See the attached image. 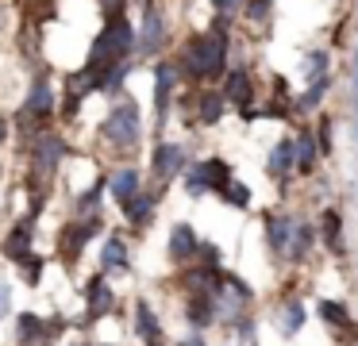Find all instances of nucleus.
Returning a JSON list of instances; mask_svg holds the SVG:
<instances>
[{
	"label": "nucleus",
	"mask_w": 358,
	"mask_h": 346,
	"mask_svg": "<svg viewBox=\"0 0 358 346\" xmlns=\"http://www.w3.org/2000/svg\"><path fill=\"white\" fill-rule=\"evenodd\" d=\"M304 323H308V312H304V304L296 296H289L285 304H281V312H278V331L285 338H293L296 331L304 327Z\"/></svg>",
	"instance_id": "nucleus-17"
},
{
	"label": "nucleus",
	"mask_w": 358,
	"mask_h": 346,
	"mask_svg": "<svg viewBox=\"0 0 358 346\" xmlns=\"http://www.w3.org/2000/svg\"><path fill=\"white\" fill-rule=\"evenodd\" d=\"M181 346H204V343H201V338H185Z\"/></svg>",
	"instance_id": "nucleus-35"
},
{
	"label": "nucleus",
	"mask_w": 358,
	"mask_h": 346,
	"mask_svg": "<svg viewBox=\"0 0 358 346\" xmlns=\"http://www.w3.org/2000/svg\"><path fill=\"white\" fill-rule=\"evenodd\" d=\"M231 181H235V173H231V166H227L224 158H204V161H196V166L185 173V189H189V196H204V192H224Z\"/></svg>",
	"instance_id": "nucleus-5"
},
{
	"label": "nucleus",
	"mask_w": 358,
	"mask_h": 346,
	"mask_svg": "<svg viewBox=\"0 0 358 346\" xmlns=\"http://www.w3.org/2000/svg\"><path fill=\"white\" fill-rule=\"evenodd\" d=\"M108 308H112V289L101 281V277H93V281H89V312L104 315Z\"/></svg>",
	"instance_id": "nucleus-26"
},
{
	"label": "nucleus",
	"mask_w": 358,
	"mask_h": 346,
	"mask_svg": "<svg viewBox=\"0 0 358 346\" xmlns=\"http://www.w3.org/2000/svg\"><path fill=\"white\" fill-rule=\"evenodd\" d=\"M312 138H316V150H320V154H331V150H335L331 120H327V115H320V120H316V131H312Z\"/></svg>",
	"instance_id": "nucleus-30"
},
{
	"label": "nucleus",
	"mask_w": 358,
	"mask_h": 346,
	"mask_svg": "<svg viewBox=\"0 0 358 346\" xmlns=\"http://www.w3.org/2000/svg\"><path fill=\"white\" fill-rule=\"evenodd\" d=\"M316 238H320V243H324L331 254H343V250H347L339 208H324V212H320V219H316Z\"/></svg>",
	"instance_id": "nucleus-8"
},
{
	"label": "nucleus",
	"mask_w": 358,
	"mask_h": 346,
	"mask_svg": "<svg viewBox=\"0 0 358 346\" xmlns=\"http://www.w3.org/2000/svg\"><path fill=\"white\" fill-rule=\"evenodd\" d=\"M224 92H204L201 96V108H196V115H201V123H216L220 115H224Z\"/></svg>",
	"instance_id": "nucleus-27"
},
{
	"label": "nucleus",
	"mask_w": 358,
	"mask_h": 346,
	"mask_svg": "<svg viewBox=\"0 0 358 346\" xmlns=\"http://www.w3.org/2000/svg\"><path fill=\"white\" fill-rule=\"evenodd\" d=\"M224 100L235 108H243V115L250 112V100H255V85H250V69H227V81H224Z\"/></svg>",
	"instance_id": "nucleus-7"
},
{
	"label": "nucleus",
	"mask_w": 358,
	"mask_h": 346,
	"mask_svg": "<svg viewBox=\"0 0 358 346\" xmlns=\"http://www.w3.org/2000/svg\"><path fill=\"white\" fill-rule=\"evenodd\" d=\"M150 166H155V177H158V181H170V177H178L181 169H185V150H181L178 143H158Z\"/></svg>",
	"instance_id": "nucleus-9"
},
{
	"label": "nucleus",
	"mask_w": 358,
	"mask_h": 346,
	"mask_svg": "<svg viewBox=\"0 0 358 346\" xmlns=\"http://www.w3.org/2000/svg\"><path fill=\"white\" fill-rule=\"evenodd\" d=\"M224 66H227V35L216 23V31L196 35L185 46V73L196 77V81H212V77L224 73Z\"/></svg>",
	"instance_id": "nucleus-1"
},
{
	"label": "nucleus",
	"mask_w": 358,
	"mask_h": 346,
	"mask_svg": "<svg viewBox=\"0 0 358 346\" xmlns=\"http://www.w3.org/2000/svg\"><path fill=\"white\" fill-rule=\"evenodd\" d=\"M212 319H220L216 292H189V323L193 327H208Z\"/></svg>",
	"instance_id": "nucleus-15"
},
{
	"label": "nucleus",
	"mask_w": 358,
	"mask_h": 346,
	"mask_svg": "<svg viewBox=\"0 0 358 346\" xmlns=\"http://www.w3.org/2000/svg\"><path fill=\"white\" fill-rule=\"evenodd\" d=\"M96 227H101V219H85V223H78V227L66 231V238H62L66 254H70V258H78V250H81V246H85L93 235H96Z\"/></svg>",
	"instance_id": "nucleus-19"
},
{
	"label": "nucleus",
	"mask_w": 358,
	"mask_h": 346,
	"mask_svg": "<svg viewBox=\"0 0 358 346\" xmlns=\"http://www.w3.org/2000/svg\"><path fill=\"white\" fill-rule=\"evenodd\" d=\"M196 250H201V238H196V231L189 227V223H173L170 227V258L173 261H193Z\"/></svg>",
	"instance_id": "nucleus-10"
},
{
	"label": "nucleus",
	"mask_w": 358,
	"mask_h": 346,
	"mask_svg": "<svg viewBox=\"0 0 358 346\" xmlns=\"http://www.w3.org/2000/svg\"><path fill=\"white\" fill-rule=\"evenodd\" d=\"M50 104H55V96H50V85L47 77H39L31 89V96H27V115H35V120H43V115L50 112Z\"/></svg>",
	"instance_id": "nucleus-20"
},
{
	"label": "nucleus",
	"mask_w": 358,
	"mask_h": 346,
	"mask_svg": "<svg viewBox=\"0 0 358 346\" xmlns=\"http://www.w3.org/2000/svg\"><path fill=\"white\" fill-rule=\"evenodd\" d=\"M173 85H178V66L162 62V66L155 69V108H158V123L166 120V108H170V92H173Z\"/></svg>",
	"instance_id": "nucleus-11"
},
{
	"label": "nucleus",
	"mask_w": 358,
	"mask_h": 346,
	"mask_svg": "<svg viewBox=\"0 0 358 346\" xmlns=\"http://www.w3.org/2000/svg\"><path fill=\"white\" fill-rule=\"evenodd\" d=\"M150 212H155V196H147V192H135V196L124 204V215L131 223H147Z\"/></svg>",
	"instance_id": "nucleus-25"
},
{
	"label": "nucleus",
	"mask_w": 358,
	"mask_h": 346,
	"mask_svg": "<svg viewBox=\"0 0 358 346\" xmlns=\"http://www.w3.org/2000/svg\"><path fill=\"white\" fill-rule=\"evenodd\" d=\"M27 246H31V227H27V223H20V227L4 238V254H8V258H16V261H24V258H31V254H27Z\"/></svg>",
	"instance_id": "nucleus-22"
},
{
	"label": "nucleus",
	"mask_w": 358,
	"mask_h": 346,
	"mask_svg": "<svg viewBox=\"0 0 358 346\" xmlns=\"http://www.w3.org/2000/svg\"><path fill=\"white\" fill-rule=\"evenodd\" d=\"M135 192H139V173H135L131 166H127V169H120V173L112 177V196H116L120 204H127V200H131Z\"/></svg>",
	"instance_id": "nucleus-21"
},
{
	"label": "nucleus",
	"mask_w": 358,
	"mask_h": 346,
	"mask_svg": "<svg viewBox=\"0 0 358 346\" xmlns=\"http://www.w3.org/2000/svg\"><path fill=\"white\" fill-rule=\"evenodd\" d=\"M235 4H239V0H212V8H216V12H231Z\"/></svg>",
	"instance_id": "nucleus-32"
},
{
	"label": "nucleus",
	"mask_w": 358,
	"mask_h": 346,
	"mask_svg": "<svg viewBox=\"0 0 358 346\" xmlns=\"http://www.w3.org/2000/svg\"><path fill=\"white\" fill-rule=\"evenodd\" d=\"M355 138H358V123H355Z\"/></svg>",
	"instance_id": "nucleus-37"
},
{
	"label": "nucleus",
	"mask_w": 358,
	"mask_h": 346,
	"mask_svg": "<svg viewBox=\"0 0 358 346\" xmlns=\"http://www.w3.org/2000/svg\"><path fill=\"white\" fill-rule=\"evenodd\" d=\"M143 135V123H139V108H135V100H120L116 108H112V115L104 120V138H108L116 150H131L135 143H139Z\"/></svg>",
	"instance_id": "nucleus-3"
},
{
	"label": "nucleus",
	"mask_w": 358,
	"mask_h": 346,
	"mask_svg": "<svg viewBox=\"0 0 358 346\" xmlns=\"http://www.w3.org/2000/svg\"><path fill=\"white\" fill-rule=\"evenodd\" d=\"M312 246H316V227L312 223H293V238H289V261H308Z\"/></svg>",
	"instance_id": "nucleus-18"
},
{
	"label": "nucleus",
	"mask_w": 358,
	"mask_h": 346,
	"mask_svg": "<svg viewBox=\"0 0 358 346\" xmlns=\"http://www.w3.org/2000/svg\"><path fill=\"white\" fill-rule=\"evenodd\" d=\"M316 315H320V323L327 327V335L335 338V346H358V319L350 315V308L343 304V300L324 296L316 304Z\"/></svg>",
	"instance_id": "nucleus-4"
},
{
	"label": "nucleus",
	"mask_w": 358,
	"mask_h": 346,
	"mask_svg": "<svg viewBox=\"0 0 358 346\" xmlns=\"http://www.w3.org/2000/svg\"><path fill=\"white\" fill-rule=\"evenodd\" d=\"M162 35H166L162 12H158V8H147V15H143V35H139V50H143V54H155L158 46H162Z\"/></svg>",
	"instance_id": "nucleus-16"
},
{
	"label": "nucleus",
	"mask_w": 358,
	"mask_h": 346,
	"mask_svg": "<svg viewBox=\"0 0 358 346\" xmlns=\"http://www.w3.org/2000/svg\"><path fill=\"white\" fill-rule=\"evenodd\" d=\"M135 327H139V335L147 338V343H155V338H158V319H155V312H150L147 304L135 308Z\"/></svg>",
	"instance_id": "nucleus-29"
},
{
	"label": "nucleus",
	"mask_w": 358,
	"mask_h": 346,
	"mask_svg": "<svg viewBox=\"0 0 358 346\" xmlns=\"http://www.w3.org/2000/svg\"><path fill=\"white\" fill-rule=\"evenodd\" d=\"M293 223H296V219H289V215H281V212H266V215H262V235H266V246H270V250L278 254V258H285V254H289Z\"/></svg>",
	"instance_id": "nucleus-6"
},
{
	"label": "nucleus",
	"mask_w": 358,
	"mask_h": 346,
	"mask_svg": "<svg viewBox=\"0 0 358 346\" xmlns=\"http://www.w3.org/2000/svg\"><path fill=\"white\" fill-rule=\"evenodd\" d=\"M266 173H270L273 181H285L289 173H296V166H293V138H281V143L270 150V158H266Z\"/></svg>",
	"instance_id": "nucleus-12"
},
{
	"label": "nucleus",
	"mask_w": 358,
	"mask_h": 346,
	"mask_svg": "<svg viewBox=\"0 0 358 346\" xmlns=\"http://www.w3.org/2000/svg\"><path fill=\"white\" fill-rule=\"evenodd\" d=\"M101 261H104V269H124L127 266V246L120 243V238H108V243H104Z\"/></svg>",
	"instance_id": "nucleus-28"
},
{
	"label": "nucleus",
	"mask_w": 358,
	"mask_h": 346,
	"mask_svg": "<svg viewBox=\"0 0 358 346\" xmlns=\"http://www.w3.org/2000/svg\"><path fill=\"white\" fill-rule=\"evenodd\" d=\"M320 77H331V54L327 50H312L304 58V81H320Z\"/></svg>",
	"instance_id": "nucleus-23"
},
{
	"label": "nucleus",
	"mask_w": 358,
	"mask_h": 346,
	"mask_svg": "<svg viewBox=\"0 0 358 346\" xmlns=\"http://www.w3.org/2000/svg\"><path fill=\"white\" fill-rule=\"evenodd\" d=\"M350 108H355V120H358V62H355V104Z\"/></svg>",
	"instance_id": "nucleus-33"
},
{
	"label": "nucleus",
	"mask_w": 358,
	"mask_h": 346,
	"mask_svg": "<svg viewBox=\"0 0 358 346\" xmlns=\"http://www.w3.org/2000/svg\"><path fill=\"white\" fill-rule=\"evenodd\" d=\"M327 89H331V77H320V81H312L308 92H304V96H296V112H316L320 100L327 96Z\"/></svg>",
	"instance_id": "nucleus-24"
},
{
	"label": "nucleus",
	"mask_w": 358,
	"mask_h": 346,
	"mask_svg": "<svg viewBox=\"0 0 358 346\" xmlns=\"http://www.w3.org/2000/svg\"><path fill=\"white\" fill-rule=\"evenodd\" d=\"M4 308H8V289L0 284V312H4Z\"/></svg>",
	"instance_id": "nucleus-34"
},
{
	"label": "nucleus",
	"mask_w": 358,
	"mask_h": 346,
	"mask_svg": "<svg viewBox=\"0 0 358 346\" xmlns=\"http://www.w3.org/2000/svg\"><path fill=\"white\" fill-rule=\"evenodd\" d=\"M316 161H320V150H316L312 131H296V138H293V166H296V173H312Z\"/></svg>",
	"instance_id": "nucleus-13"
},
{
	"label": "nucleus",
	"mask_w": 358,
	"mask_h": 346,
	"mask_svg": "<svg viewBox=\"0 0 358 346\" xmlns=\"http://www.w3.org/2000/svg\"><path fill=\"white\" fill-rule=\"evenodd\" d=\"M135 46V31L131 23L124 20V15H116V20H108V27L96 35V46H93V66L89 69H101V66H116V62H124L127 54H131Z\"/></svg>",
	"instance_id": "nucleus-2"
},
{
	"label": "nucleus",
	"mask_w": 358,
	"mask_h": 346,
	"mask_svg": "<svg viewBox=\"0 0 358 346\" xmlns=\"http://www.w3.org/2000/svg\"><path fill=\"white\" fill-rule=\"evenodd\" d=\"M4 135H8V123H4V120H0V138H4Z\"/></svg>",
	"instance_id": "nucleus-36"
},
{
	"label": "nucleus",
	"mask_w": 358,
	"mask_h": 346,
	"mask_svg": "<svg viewBox=\"0 0 358 346\" xmlns=\"http://www.w3.org/2000/svg\"><path fill=\"white\" fill-rule=\"evenodd\" d=\"M62 154H66V143L58 135H35V166H39L43 173H50Z\"/></svg>",
	"instance_id": "nucleus-14"
},
{
	"label": "nucleus",
	"mask_w": 358,
	"mask_h": 346,
	"mask_svg": "<svg viewBox=\"0 0 358 346\" xmlns=\"http://www.w3.org/2000/svg\"><path fill=\"white\" fill-rule=\"evenodd\" d=\"M220 196H224V204H231V208H250V189L243 181H231Z\"/></svg>",
	"instance_id": "nucleus-31"
}]
</instances>
